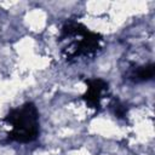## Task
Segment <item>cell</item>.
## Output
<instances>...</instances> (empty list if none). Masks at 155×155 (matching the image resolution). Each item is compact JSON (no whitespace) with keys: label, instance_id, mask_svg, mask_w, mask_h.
I'll use <instances>...</instances> for the list:
<instances>
[{"label":"cell","instance_id":"cell-1","mask_svg":"<svg viewBox=\"0 0 155 155\" xmlns=\"http://www.w3.org/2000/svg\"><path fill=\"white\" fill-rule=\"evenodd\" d=\"M102 35L90 30L85 24L68 19L61 28L58 42L67 62L73 63L81 58H92L102 48Z\"/></svg>","mask_w":155,"mask_h":155},{"label":"cell","instance_id":"cell-2","mask_svg":"<svg viewBox=\"0 0 155 155\" xmlns=\"http://www.w3.org/2000/svg\"><path fill=\"white\" fill-rule=\"evenodd\" d=\"M2 120L12 126L7 133V142L25 144L38 139L40 133L39 111L33 102H25L21 107L11 109Z\"/></svg>","mask_w":155,"mask_h":155},{"label":"cell","instance_id":"cell-3","mask_svg":"<svg viewBox=\"0 0 155 155\" xmlns=\"http://www.w3.org/2000/svg\"><path fill=\"white\" fill-rule=\"evenodd\" d=\"M85 84L87 88H86V92L82 94V99L85 101L88 108H92L98 113L101 110V101L104 93L108 91L109 84L101 78L86 79Z\"/></svg>","mask_w":155,"mask_h":155},{"label":"cell","instance_id":"cell-4","mask_svg":"<svg viewBox=\"0 0 155 155\" xmlns=\"http://www.w3.org/2000/svg\"><path fill=\"white\" fill-rule=\"evenodd\" d=\"M154 75H155V64L148 63L144 65L131 68L126 74V79L133 84H140L153 80Z\"/></svg>","mask_w":155,"mask_h":155},{"label":"cell","instance_id":"cell-5","mask_svg":"<svg viewBox=\"0 0 155 155\" xmlns=\"http://www.w3.org/2000/svg\"><path fill=\"white\" fill-rule=\"evenodd\" d=\"M109 109L116 119H119V120H126L127 119L128 108L119 98H113L111 99V102L109 103Z\"/></svg>","mask_w":155,"mask_h":155}]
</instances>
